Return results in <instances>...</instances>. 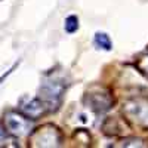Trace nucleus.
<instances>
[{"mask_svg":"<svg viewBox=\"0 0 148 148\" xmlns=\"http://www.w3.org/2000/svg\"><path fill=\"white\" fill-rule=\"evenodd\" d=\"M5 129L8 130V133L14 135L16 138L25 136L31 130L30 117L22 116L16 111H9L5 114Z\"/></svg>","mask_w":148,"mask_h":148,"instance_id":"nucleus-1","label":"nucleus"},{"mask_svg":"<svg viewBox=\"0 0 148 148\" xmlns=\"http://www.w3.org/2000/svg\"><path fill=\"white\" fill-rule=\"evenodd\" d=\"M64 92V86L59 84L58 82H46L42 86V95L45 98V102L46 104H58L61 96H62Z\"/></svg>","mask_w":148,"mask_h":148,"instance_id":"nucleus-2","label":"nucleus"},{"mask_svg":"<svg viewBox=\"0 0 148 148\" xmlns=\"http://www.w3.org/2000/svg\"><path fill=\"white\" fill-rule=\"evenodd\" d=\"M45 110V102L39 101V99H31L27 104H22V111L25 113L27 117L30 119H36L39 117Z\"/></svg>","mask_w":148,"mask_h":148,"instance_id":"nucleus-3","label":"nucleus"},{"mask_svg":"<svg viewBox=\"0 0 148 148\" xmlns=\"http://www.w3.org/2000/svg\"><path fill=\"white\" fill-rule=\"evenodd\" d=\"M95 45L99 47V49H104V51H111V40H110V37L108 34L105 33H96L95 34Z\"/></svg>","mask_w":148,"mask_h":148,"instance_id":"nucleus-4","label":"nucleus"},{"mask_svg":"<svg viewBox=\"0 0 148 148\" xmlns=\"http://www.w3.org/2000/svg\"><path fill=\"white\" fill-rule=\"evenodd\" d=\"M79 28V18L76 15H70L65 19V31L67 33H74Z\"/></svg>","mask_w":148,"mask_h":148,"instance_id":"nucleus-5","label":"nucleus"},{"mask_svg":"<svg viewBox=\"0 0 148 148\" xmlns=\"http://www.w3.org/2000/svg\"><path fill=\"white\" fill-rule=\"evenodd\" d=\"M5 136H6V130H3V129H2V126H0V145L3 144V141H5Z\"/></svg>","mask_w":148,"mask_h":148,"instance_id":"nucleus-6","label":"nucleus"}]
</instances>
